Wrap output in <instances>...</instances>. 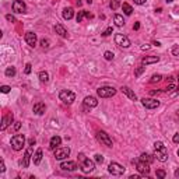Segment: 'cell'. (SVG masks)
Instances as JSON below:
<instances>
[{"instance_id":"cell-44","label":"cell","mask_w":179,"mask_h":179,"mask_svg":"<svg viewBox=\"0 0 179 179\" xmlns=\"http://www.w3.org/2000/svg\"><path fill=\"white\" fill-rule=\"evenodd\" d=\"M173 143H179V133H176V134H173Z\"/></svg>"},{"instance_id":"cell-33","label":"cell","mask_w":179,"mask_h":179,"mask_svg":"<svg viewBox=\"0 0 179 179\" xmlns=\"http://www.w3.org/2000/svg\"><path fill=\"white\" fill-rule=\"evenodd\" d=\"M156 175H157V178H161V179H164V178H165V176H167V172L164 171V169H158Z\"/></svg>"},{"instance_id":"cell-41","label":"cell","mask_w":179,"mask_h":179,"mask_svg":"<svg viewBox=\"0 0 179 179\" xmlns=\"http://www.w3.org/2000/svg\"><path fill=\"white\" fill-rule=\"evenodd\" d=\"M41 45H42V48H49V41L48 39H42L41 41Z\"/></svg>"},{"instance_id":"cell-15","label":"cell","mask_w":179,"mask_h":179,"mask_svg":"<svg viewBox=\"0 0 179 179\" xmlns=\"http://www.w3.org/2000/svg\"><path fill=\"white\" fill-rule=\"evenodd\" d=\"M25 42L30 45L31 48H34L37 45V34H34V32H27L25 34Z\"/></svg>"},{"instance_id":"cell-37","label":"cell","mask_w":179,"mask_h":179,"mask_svg":"<svg viewBox=\"0 0 179 179\" xmlns=\"http://www.w3.org/2000/svg\"><path fill=\"white\" fill-rule=\"evenodd\" d=\"M0 90H1V93H3V94H7V93H10V90H11V88H10L8 86H1V87H0Z\"/></svg>"},{"instance_id":"cell-16","label":"cell","mask_w":179,"mask_h":179,"mask_svg":"<svg viewBox=\"0 0 179 179\" xmlns=\"http://www.w3.org/2000/svg\"><path fill=\"white\" fill-rule=\"evenodd\" d=\"M32 111H34V113H35V115H44V113H45V111H46V105H45L44 102H37V104L34 105Z\"/></svg>"},{"instance_id":"cell-36","label":"cell","mask_w":179,"mask_h":179,"mask_svg":"<svg viewBox=\"0 0 179 179\" xmlns=\"http://www.w3.org/2000/svg\"><path fill=\"white\" fill-rule=\"evenodd\" d=\"M112 31H113V30H112V27H109V28H106L105 31L102 32V37H108V35H111V34H112Z\"/></svg>"},{"instance_id":"cell-32","label":"cell","mask_w":179,"mask_h":179,"mask_svg":"<svg viewBox=\"0 0 179 179\" xmlns=\"http://www.w3.org/2000/svg\"><path fill=\"white\" fill-rule=\"evenodd\" d=\"M161 80H162V76H161V74H154V76L151 77V80H150V83L154 84V83H158V81H161Z\"/></svg>"},{"instance_id":"cell-21","label":"cell","mask_w":179,"mask_h":179,"mask_svg":"<svg viewBox=\"0 0 179 179\" xmlns=\"http://www.w3.org/2000/svg\"><path fill=\"white\" fill-rule=\"evenodd\" d=\"M60 143H62V139L59 137V136H53L52 139H50V143H49V147L55 150V148H57L60 146Z\"/></svg>"},{"instance_id":"cell-22","label":"cell","mask_w":179,"mask_h":179,"mask_svg":"<svg viewBox=\"0 0 179 179\" xmlns=\"http://www.w3.org/2000/svg\"><path fill=\"white\" fill-rule=\"evenodd\" d=\"M74 17V10L71 7H66L63 10V18L64 20H71Z\"/></svg>"},{"instance_id":"cell-34","label":"cell","mask_w":179,"mask_h":179,"mask_svg":"<svg viewBox=\"0 0 179 179\" xmlns=\"http://www.w3.org/2000/svg\"><path fill=\"white\" fill-rule=\"evenodd\" d=\"M144 70H146V67H144V66H140L139 69H136V71H134V76H136V77H139V76H140Z\"/></svg>"},{"instance_id":"cell-40","label":"cell","mask_w":179,"mask_h":179,"mask_svg":"<svg viewBox=\"0 0 179 179\" xmlns=\"http://www.w3.org/2000/svg\"><path fill=\"white\" fill-rule=\"evenodd\" d=\"M95 161L98 164H102L104 162V157H102L101 154H97V156H95Z\"/></svg>"},{"instance_id":"cell-14","label":"cell","mask_w":179,"mask_h":179,"mask_svg":"<svg viewBox=\"0 0 179 179\" xmlns=\"http://www.w3.org/2000/svg\"><path fill=\"white\" fill-rule=\"evenodd\" d=\"M60 168H62L63 171H70V172H73V171H76L78 167H77V164L74 162V161H64V162L60 164Z\"/></svg>"},{"instance_id":"cell-7","label":"cell","mask_w":179,"mask_h":179,"mask_svg":"<svg viewBox=\"0 0 179 179\" xmlns=\"http://www.w3.org/2000/svg\"><path fill=\"white\" fill-rule=\"evenodd\" d=\"M97 140L100 141V143H102V144H105L106 147H112V139L109 137V134L106 132L100 130V132L97 133Z\"/></svg>"},{"instance_id":"cell-47","label":"cell","mask_w":179,"mask_h":179,"mask_svg":"<svg viewBox=\"0 0 179 179\" xmlns=\"http://www.w3.org/2000/svg\"><path fill=\"white\" fill-rule=\"evenodd\" d=\"M20 127H21V123H20V122H16V125H14V129H16V130H18Z\"/></svg>"},{"instance_id":"cell-51","label":"cell","mask_w":179,"mask_h":179,"mask_svg":"<svg viewBox=\"0 0 179 179\" xmlns=\"http://www.w3.org/2000/svg\"><path fill=\"white\" fill-rule=\"evenodd\" d=\"M175 176H176V178H179V169H176V171H175Z\"/></svg>"},{"instance_id":"cell-20","label":"cell","mask_w":179,"mask_h":179,"mask_svg":"<svg viewBox=\"0 0 179 179\" xmlns=\"http://www.w3.org/2000/svg\"><path fill=\"white\" fill-rule=\"evenodd\" d=\"M55 31H56V34H59L60 37H63V38H67V31H66V28L63 27L62 24H56L55 25Z\"/></svg>"},{"instance_id":"cell-24","label":"cell","mask_w":179,"mask_h":179,"mask_svg":"<svg viewBox=\"0 0 179 179\" xmlns=\"http://www.w3.org/2000/svg\"><path fill=\"white\" fill-rule=\"evenodd\" d=\"M160 60V57L158 56H147V57H144L143 59V64H151V63H157Z\"/></svg>"},{"instance_id":"cell-8","label":"cell","mask_w":179,"mask_h":179,"mask_svg":"<svg viewBox=\"0 0 179 179\" xmlns=\"http://www.w3.org/2000/svg\"><path fill=\"white\" fill-rule=\"evenodd\" d=\"M70 156V148L69 147H57L55 148V158L56 160H64Z\"/></svg>"},{"instance_id":"cell-30","label":"cell","mask_w":179,"mask_h":179,"mask_svg":"<svg viewBox=\"0 0 179 179\" xmlns=\"http://www.w3.org/2000/svg\"><path fill=\"white\" fill-rule=\"evenodd\" d=\"M39 80H41L42 83H48V81H49V74H48L46 71H41V73H39Z\"/></svg>"},{"instance_id":"cell-27","label":"cell","mask_w":179,"mask_h":179,"mask_svg":"<svg viewBox=\"0 0 179 179\" xmlns=\"http://www.w3.org/2000/svg\"><path fill=\"white\" fill-rule=\"evenodd\" d=\"M122 10H123V13H125L126 16H130V14L133 13L132 6H130V4H127V3H123V4H122Z\"/></svg>"},{"instance_id":"cell-42","label":"cell","mask_w":179,"mask_h":179,"mask_svg":"<svg viewBox=\"0 0 179 179\" xmlns=\"http://www.w3.org/2000/svg\"><path fill=\"white\" fill-rule=\"evenodd\" d=\"M172 90H176V87H175V84H173V83H171L169 86L167 87V93H171Z\"/></svg>"},{"instance_id":"cell-45","label":"cell","mask_w":179,"mask_h":179,"mask_svg":"<svg viewBox=\"0 0 179 179\" xmlns=\"http://www.w3.org/2000/svg\"><path fill=\"white\" fill-rule=\"evenodd\" d=\"M172 53H173V55H179V48L178 46L173 48V49H172Z\"/></svg>"},{"instance_id":"cell-3","label":"cell","mask_w":179,"mask_h":179,"mask_svg":"<svg viewBox=\"0 0 179 179\" xmlns=\"http://www.w3.org/2000/svg\"><path fill=\"white\" fill-rule=\"evenodd\" d=\"M24 144H25V136L24 134H14L11 137V147L14 148L16 151L23 150Z\"/></svg>"},{"instance_id":"cell-46","label":"cell","mask_w":179,"mask_h":179,"mask_svg":"<svg viewBox=\"0 0 179 179\" xmlns=\"http://www.w3.org/2000/svg\"><path fill=\"white\" fill-rule=\"evenodd\" d=\"M6 171V167H4V162L1 161V165H0V172H4Z\"/></svg>"},{"instance_id":"cell-55","label":"cell","mask_w":179,"mask_h":179,"mask_svg":"<svg viewBox=\"0 0 179 179\" xmlns=\"http://www.w3.org/2000/svg\"><path fill=\"white\" fill-rule=\"evenodd\" d=\"M178 156H179V150H178Z\"/></svg>"},{"instance_id":"cell-18","label":"cell","mask_w":179,"mask_h":179,"mask_svg":"<svg viewBox=\"0 0 179 179\" xmlns=\"http://www.w3.org/2000/svg\"><path fill=\"white\" fill-rule=\"evenodd\" d=\"M120 91H122V93L125 94L126 97H129V98H130L132 101H136V100H137V97H136V94L133 93V91H132V90H130V88H129V87L123 86V87H122V88H120Z\"/></svg>"},{"instance_id":"cell-6","label":"cell","mask_w":179,"mask_h":179,"mask_svg":"<svg viewBox=\"0 0 179 179\" xmlns=\"http://www.w3.org/2000/svg\"><path fill=\"white\" fill-rule=\"evenodd\" d=\"M108 171H109V173H112V175L120 176V175L125 173V168L117 162H111L109 164V167H108Z\"/></svg>"},{"instance_id":"cell-48","label":"cell","mask_w":179,"mask_h":179,"mask_svg":"<svg viewBox=\"0 0 179 179\" xmlns=\"http://www.w3.org/2000/svg\"><path fill=\"white\" fill-rule=\"evenodd\" d=\"M133 28H134V30L137 31V30L140 28V23H136V24H134V25H133Z\"/></svg>"},{"instance_id":"cell-29","label":"cell","mask_w":179,"mask_h":179,"mask_svg":"<svg viewBox=\"0 0 179 179\" xmlns=\"http://www.w3.org/2000/svg\"><path fill=\"white\" fill-rule=\"evenodd\" d=\"M120 6V0H111L109 1V7L112 8V10H117Z\"/></svg>"},{"instance_id":"cell-49","label":"cell","mask_w":179,"mask_h":179,"mask_svg":"<svg viewBox=\"0 0 179 179\" xmlns=\"http://www.w3.org/2000/svg\"><path fill=\"white\" fill-rule=\"evenodd\" d=\"M141 49H143V50H148V49H150V45H143Z\"/></svg>"},{"instance_id":"cell-4","label":"cell","mask_w":179,"mask_h":179,"mask_svg":"<svg viewBox=\"0 0 179 179\" xmlns=\"http://www.w3.org/2000/svg\"><path fill=\"white\" fill-rule=\"evenodd\" d=\"M59 98H60V101H62L63 104L70 105V104H73L74 100H76V94L73 93V91H69V90H63V91H60V94H59Z\"/></svg>"},{"instance_id":"cell-43","label":"cell","mask_w":179,"mask_h":179,"mask_svg":"<svg viewBox=\"0 0 179 179\" xmlns=\"http://www.w3.org/2000/svg\"><path fill=\"white\" fill-rule=\"evenodd\" d=\"M146 1H147V0H134V3H136V4H139V6H141V4H146Z\"/></svg>"},{"instance_id":"cell-28","label":"cell","mask_w":179,"mask_h":179,"mask_svg":"<svg viewBox=\"0 0 179 179\" xmlns=\"http://www.w3.org/2000/svg\"><path fill=\"white\" fill-rule=\"evenodd\" d=\"M140 160L141 161H144V162H147V164H151L153 161H154V158L150 156V154H146V153H143L140 156Z\"/></svg>"},{"instance_id":"cell-31","label":"cell","mask_w":179,"mask_h":179,"mask_svg":"<svg viewBox=\"0 0 179 179\" xmlns=\"http://www.w3.org/2000/svg\"><path fill=\"white\" fill-rule=\"evenodd\" d=\"M6 76L7 77H13V76H16V67H7L6 69Z\"/></svg>"},{"instance_id":"cell-52","label":"cell","mask_w":179,"mask_h":179,"mask_svg":"<svg viewBox=\"0 0 179 179\" xmlns=\"http://www.w3.org/2000/svg\"><path fill=\"white\" fill-rule=\"evenodd\" d=\"M167 1H168V3H171V1H173V0H167Z\"/></svg>"},{"instance_id":"cell-2","label":"cell","mask_w":179,"mask_h":179,"mask_svg":"<svg viewBox=\"0 0 179 179\" xmlns=\"http://www.w3.org/2000/svg\"><path fill=\"white\" fill-rule=\"evenodd\" d=\"M154 150H156L154 157H157L158 161L165 162V161L168 160V150H167V147L164 146L161 141H156V143H154Z\"/></svg>"},{"instance_id":"cell-5","label":"cell","mask_w":179,"mask_h":179,"mask_svg":"<svg viewBox=\"0 0 179 179\" xmlns=\"http://www.w3.org/2000/svg\"><path fill=\"white\" fill-rule=\"evenodd\" d=\"M97 94H98V97H101V98H111V97H113V95L116 94V90H115L113 87L105 86V87H100V88L97 90Z\"/></svg>"},{"instance_id":"cell-17","label":"cell","mask_w":179,"mask_h":179,"mask_svg":"<svg viewBox=\"0 0 179 179\" xmlns=\"http://www.w3.org/2000/svg\"><path fill=\"white\" fill-rule=\"evenodd\" d=\"M97 105H98L97 98H94V97H86L84 98V106L86 108H95Z\"/></svg>"},{"instance_id":"cell-12","label":"cell","mask_w":179,"mask_h":179,"mask_svg":"<svg viewBox=\"0 0 179 179\" xmlns=\"http://www.w3.org/2000/svg\"><path fill=\"white\" fill-rule=\"evenodd\" d=\"M141 104H143V106H146L147 109H154L160 105V101H157L154 98H143Z\"/></svg>"},{"instance_id":"cell-53","label":"cell","mask_w":179,"mask_h":179,"mask_svg":"<svg viewBox=\"0 0 179 179\" xmlns=\"http://www.w3.org/2000/svg\"><path fill=\"white\" fill-rule=\"evenodd\" d=\"M176 116H178V119H179V111H178V113H176Z\"/></svg>"},{"instance_id":"cell-35","label":"cell","mask_w":179,"mask_h":179,"mask_svg":"<svg viewBox=\"0 0 179 179\" xmlns=\"http://www.w3.org/2000/svg\"><path fill=\"white\" fill-rule=\"evenodd\" d=\"M104 56H105V59H106V60H112V59H113V53H112V52H105V53H104Z\"/></svg>"},{"instance_id":"cell-39","label":"cell","mask_w":179,"mask_h":179,"mask_svg":"<svg viewBox=\"0 0 179 179\" xmlns=\"http://www.w3.org/2000/svg\"><path fill=\"white\" fill-rule=\"evenodd\" d=\"M6 18H7V21H10V23H17L16 17L11 16V14H7V16H6Z\"/></svg>"},{"instance_id":"cell-50","label":"cell","mask_w":179,"mask_h":179,"mask_svg":"<svg viewBox=\"0 0 179 179\" xmlns=\"http://www.w3.org/2000/svg\"><path fill=\"white\" fill-rule=\"evenodd\" d=\"M30 144H31V146H34V144H35V139H31V140H30Z\"/></svg>"},{"instance_id":"cell-26","label":"cell","mask_w":179,"mask_h":179,"mask_svg":"<svg viewBox=\"0 0 179 179\" xmlns=\"http://www.w3.org/2000/svg\"><path fill=\"white\" fill-rule=\"evenodd\" d=\"M84 17H88V18H91V17H93V16H91L90 13H87V11H80V13H78V14H77V17H76V20H77V23H81Z\"/></svg>"},{"instance_id":"cell-23","label":"cell","mask_w":179,"mask_h":179,"mask_svg":"<svg viewBox=\"0 0 179 179\" xmlns=\"http://www.w3.org/2000/svg\"><path fill=\"white\" fill-rule=\"evenodd\" d=\"M41 160H42V150L41 148H38L37 150V153L34 154V157H32V161H34V164L35 165H39L41 164Z\"/></svg>"},{"instance_id":"cell-1","label":"cell","mask_w":179,"mask_h":179,"mask_svg":"<svg viewBox=\"0 0 179 179\" xmlns=\"http://www.w3.org/2000/svg\"><path fill=\"white\" fill-rule=\"evenodd\" d=\"M78 165H80V168L83 169L84 173H90V172L94 171V168H95V164L94 161H91L90 158H87L83 153H80L78 154Z\"/></svg>"},{"instance_id":"cell-13","label":"cell","mask_w":179,"mask_h":179,"mask_svg":"<svg viewBox=\"0 0 179 179\" xmlns=\"http://www.w3.org/2000/svg\"><path fill=\"white\" fill-rule=\"evenodd\" d=\"M13 120H14L13 113H7V115H4L3 119H1V126H0V129H1V130H6L8 126L13 123Z\"/></svg>"},{"instance_id":"cell-11","label":"cell","mask_w":179,"mask_h":179,"mask_svg":"<svg viewBox=\"0 0 179 179\" xmlns=\"http://www.w3.org/2000/svg\"><path fill=\"white\" fill-rule=\"evenodd\" d=\"M136 168H137V171L140 172V173H144V175H148L150 173V164L144 162V161H136Z\"/></svg>"},{"instance_id":"cell-38","label":"cell","mask_w":179,"mask_h":179,"mask_svg":"<svg viewBox=\"0 0 179 179\" xmlns=\"http://www.w3.org/2000/svg\"><path fill=\"white\" fill-rule=\"evenodd\" d=\"M31 63H27V64H25V70H24V73H25V74H30V73H31Z\"/></svg>"},{"instance_id":"cell-10","label":"cell","mask_w":179,"mask_h":179,"mask_svg":"<svg viewBox=\"0 0 179 179\" xmlns=\"http://www.w3.org/2000/svg\"><path fill=\"white\" fill-rule=\"evenodd\" d=\"M11 7H13V11H14V13H18V14H24L25 10H27L25 3H24L23 0H14Z\"/></svg>"},{"instance_id":"cell-54","label":"cell","mask_w":179,"mask_h":179,"mask_svg":"<svg viewBox=\"0 0 179 179\" xmlns=\"http://www.w3.org/2000/svg\"><path fill=\"white\" fill-rule=\"evenodd\" d=\"M178 78H179V77H178ZM176 88H178V90H179V86H178V87H176Z\"/></svg>"},{"instance_id":"cell-19","label":"cell","mask_w":179,"mask_h":179,"mask_svg":"<svg viewBox=\"0 0 179 179\" xmlns=\"http://www.w3.org/2000/svg\"><path fill=\"white\" fill-rule=\"evenodd\" d=\"M31 156H32V148L30 147L27 151H25V154H24V160H23V167L24 168H28V165H30V160H31Z\"/></svg>"},{"instance_id":"cell-9","label":"cell","mask_w":179,"mask_h":179,"mask_svg":"<svg viewBox=\"0 0 179 179\" xmlns=\"http://www.w3.org/2000/svg\"><path fill=\"white\" fill-rule=\"evenodd\" d=\"M115 42L116 45H119L120 48H129L130 46V39L125 37L123 34H116L115 35Z\"/></svg>"},{"instance_id":"cell-25","label":"cell","mask_w":179,"mask_h":179,"mask_svg":"<svg viewBox=\"0 0 179 179\" xmlns=\"http://www.w3.org/2000/svg\"><path fill=\"white\" fill-rule=\"evenodd\" d=\"M113 21L116 24L117 27H123L125 25V20H123V17L120 16V14H115L113 16Z\"/></svg>"}]
</instances>
